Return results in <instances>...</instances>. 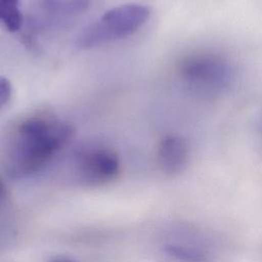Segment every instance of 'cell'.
<instances>
[{
  "mask_svg": "<svg viewBox=\"0 0 262 262\" xmlns=\"http://www.w3.org/2000/svg\"><path fill=\"white\" fill-rule=\"evenodd\" d=\"M89 0H39L43 15L49 20H63L75 17L88 8Z\"/></svg>",
  "mask_w": 262,
  "mask_h": 262,
  "instance_id": "6",
  "label": "cell"
},
{
  "mask_svg": "<svg viewBox=\"0 0 262 262\" xmlns=\"http://www.w3.org/2000/svg\"><path fill=\"white\" fill-rule=\"evenodd\" d=\"M178 74L193 94L212 98L228 89L234 72L224 55L203 50L185 55L178 64Z\"/></svg>",
  "mask_w": 262,
  "mask_h": 262,
  "instance_id": "2",
  "label": "cell"
},
{
  "mask_svg": "<svg viewBox=\"0 0 262 262\" xmlns=\"http://www.w3.org/2000/svg\"><path fill=\"white\" fill-rule=\"evenodd\" d=\"M12 94V86L5 77H0V111L8 103Z\"/></svg>",
  "mask_w": 262,
  "mask_h": 262,
  "instance_id": "9",
  "label": "cell"
},
{
  "mask_svg": "<svg viewBox=\"0 0 262 262\" xmlns=\"http://www.w3.org/2000/svg\"><path fill=\"white\" fill-rule=\"evenodd\" d=\"M149 15L150 10L145 5L131 3L116 6L83 30L77 39V46L90 49L127 38L136 33Z\"/></svg>",
  "mask_w": 262,
  "mask_h": 262,
  "instance_id": "3",
  "label": "cell"
},
{
  "mask_svg": "<svg viewBox=\"0 0 262 262\" xmlns=\"http://www.w3.org/2000/svg\"><path fill=\"white\" fill-rule=\"evenodd\" d=\"M189 162V146L179 135H167L160 141L158 147V163L160 169L169 176L181 174Z\"/></svg>",
  "mask_w": 262,
  "mask_h": 262,
  "instance_id": "5",
  "label": "cell"
},
{
  "mask_svg": "<svg viewBox=\"0 0 262 262\" xmlns=\"http://www.w3.org/2000/svg\"><path fill=\"white\" fill-rule=\"evenodd\" d=\"M164 252L177 262H213L209 254L191 246L170 244L165 246Z\"/></svg>",
  "mask_w": 262,
  "mask_h": 262,
  "instance_id": "7",
  "label": "cell"
},
{
  "mask_svg": "<svg viewBox=\"0 0 262 262\" xmlns=\"http://www.w3.org/2000/svg\"><path fill=\"white\" fill-rule=\"evenodd\" d=\"M73 127L50 115H34L11 130L5 151V167L12 178L41 170L71 140Z\"/></svg>",
  "mask_w": 262,
  "mask_h": 262,
  "instance_id": "1",
  "label": "cell"
},
{
  "mask_svg": "<svg viewBox=\"0 0 262 262\" xmlns=\"http://www.w3.org/2000/svg\"><path fill=\"white\" fill-rule=\"evenodd\" d=\"M4 195H5V189H4V186H3L2 182L0 181V203L4 199Z\"/></svg>",
  "mask_w": 262,
  "mask_h": 262,
  "instance_id": "10",
  "label": "cell"
},
{
  "mask_svg": "<svg viewBox=\"0 0 262 262\" xmlns=\"http://www.w3.org/2000/svg\"><path fill=\"white\" fill-rule=\"evenodd\" d=\"M75 173L78 181L85 186L103 185L117 178L120 161L117 154L108 147H85L76 156Z\"/></svg>",
  "mask_w": 262,
  "mask_h": 262,
  "instance_id": "4",
  "label": "cell"
},
{
  "mask_svg": "<svg viewBox=\"0 0 262 262\" xmlns=\"http://www.w3.org/2000/svg\"><path fill=\"white\" fill-rule=\"evenodd\" d=\"M261 132H262V125H261Z\"/></svg>",
  "mask_w": 262,
  "mask_h": 262,
  "instance_id": "12",
  "label": "cell"
},
{
  "mask_svg": "<svg viewBox=\"0 0 262 262\" xmlns=\"http://www.w3.org/2000/svg\"><path fill=\"white\" fill-rule=\"evenodd\" d=\"M19 0H0V23L7 31L17 32L24 21Z\"/></svg>",
  "mask_w": 262,
  "mask_h": 262,
  "instance_id": "8",
  "label": "cell"
},
{
  "mask_svg": "<svg viewBox=\"0 0 262 262\" xmlns=\"http://www.w3.org/2000/svg\"><path fill=\"white\" fill-rule=\"evenodd\" d=\"M60 262H70V261H60Z\"/></svg>",
  "mask_w": 262,
  "mask_h": 262,
  "instance_id": "11",
  "label": "cell"
}]
</instances>
